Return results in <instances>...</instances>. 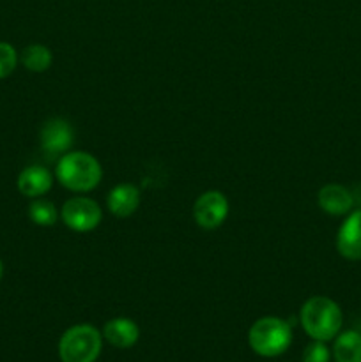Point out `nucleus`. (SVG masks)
Instances as JSON below:
<instances>
[{"label": "nucleus", "instance_id": "obj_1", "mask_svg": "<svg viewBox=\"0 0 361 362\" xmlns=\"http://www.w3.org/2000/svg\"><path fill=\"white\" fill-rule=\"evenodd\" d=\"M55 177L73 193H88L101 182L103 168L88 152H66L57 163Z\"/></svg>", "mask_w": 361, "mask_h": 362}, {"label": "nucleus", "instance_id": "obj_2", "mask_svg": "<svg viewBox=\"0 0 361 362\" xmlns=\"http://www.w3.org/2000/svg\"><path fill=\"white\" fill-rule=\"evenodd\" d=\"M299 318L304 332L317 341H329L335 338L343 324V315L338 304L322 296L308 299L301 308Z\"/></svg>", "mask_w": 361, "mask_h": 362}, {"label": "nucleus", "instance_id": "obj_3", "mask_svg": "<svg viewBox=\"0 0 361 362\" xmlns=\"http://www.w3.org/2000/svg\"><path fill=\"white\" fill-rule=\"evenodd\" d=\"M251 350L262 357L282 356L292 341V329L285 320L276 317L258 318L248 332Z\"/></svg>", "mask_w": 361, "mask_h": 362}, {"label": "nucleus", "instance_id": "obj_4", "mask_svg": "<svg viewBox=\"0 0 361 362\" xmlns=\"http://www.w3.org/2000/svg\"><path fill=\"white\" fill-rule=\"evenodd\" d=\"M103 336L88 324L67 329L59 343V356L62 362H96L101 354Z\"/></svg>", "mask_w": 361, "mask_h": 362}, {"label": "nucleus", "instance_id": "obj_5", "mask_svg": "<svg viewBox=\"0 0 361 362\" xmlns=\"http://www.w3.org/2000/svg\"><path fill=\"white\" fill-rule=\"evenodd\" d=\"M60 218L67 228L84 233L98 228L103 219V212L98 202H94L92 198L73 197L62 205Z\"/></svg>", "mask_w": 361, "mask_h": 362}, {"label": "nucleus", "instance_id": "obj_6", "mask_svg": "<svg viewBox=\"0 0 361 362\" xmlns=\"http://www.w3.org/2000/svg\"><path fill=\"white\" fill-rule=\"evenodd\" d=\"M229 216V200L222 191H205L193 205V218L204 230H216L225 223Z\"/></svg>", "mask_w": 361, "mask_h": 362}, {"label": "nucleus", "instance_id": "obj_7", "mask_svg": "<svg viewBox=\"0 0 361 362\" xmlns=\"http://www.w3.org/2000/svg\"><path fill=\"white\" fill-rule=\"evenodd\" d=\"M41 148L48 156H64L69 152L74 144V129L67 120L64 119H50L41 127L39 134Z\"/></svg>", "mask_w": 361, "mask_h": 362}, {"label": "nucleus", "instance_id": "obj_8", "mask_svg": "<svg viewBox=\"0 0 361 362\" xmlns=\"http://www.w3.org/2000/svg\"><path fill=\"white\" fill-rule=\"evenodd\" d=\"M336 250L347 260H361V211L350 212L349 218L340 226L336 235Z\"/></svg>", "mask_w": 361, "mask_h": 362}, {"label": "nucleus", "instance_id": "obj_9", "mask_svg": "<svg viewBox=\"0 0 361 362\" xmlns=\"http://www.w3.org/2000/svg\"><path fill=\"white\" fill-rule=\"evenodd\" d=\"M53 177L52 172L45 166L32 165L21 170L18 175V189L27 198H39L52 189Z\"/></svg>", "mask_w": 361, "mask_h": 362}, {"label": "nucleus", "instance_id": "obj_10", "mask_svg": "<svg viewBox=\"0 0 361 362\" xmlns=\"http://www.w3.org/2000/svg\"><path fill=\"white\" fill-rule=\"evenodd\" d=\"M106 205H108L110 212L117 218H130L131 214L137 212L138 205H140V191L130 182L117 184L110 191L108 198H106Z\"/></svg>", "mask_w": 361, "mask_h": 362}, {"label": "nucleus", "instance_id": "obj_11", "mask_svg": "<svg viewBox=\"0 0 361 362\" xmlns=\"http://www.w3.org/2000/svg\"><path fill=\"white\" fill-rule=\"evenodd\" d=\"M317 204L326 214L343 216L349 214L354 205V200L347 187L340 186V184H328V186H324L319 191Z\"/></svg>", "mask_w": 361, "mask_h": 362}, {"label": "nucleus", "instance_id": "obj_12", "mask_svg": "<svg viewBox=\"0 0 361 362\" xmlns=\"http://www.w3.org/2000/svg\"><path fill=\"white\" fill-rule=\"evenodd\" d=\"M138 336H140V329L131 318H113L106 322L103 329V338L115 349H131L138 341Z\"/></svg>", "mask_w": 361, "mask_h": 362}, {"label": "nucleus", "instance_id": "obj_13", "mask_svg": "<svg viewBox=\"0 0 361 362\" xmlns=\"http://www.w3.org/2000/svg\"><path fill=\"white\" fill-rule=\"evenodd\" d=\"M333 357L336 362H361V334L345 331L333 345Z\"/></svg>", "mask_w": 361, "mask_h": 362}, {"label": "nucleus", "instance_id": "obj_14", "mask_svg": "<svg viewBox=\"0 0 361 362\" xmlns=\"http://www.w3.org/2000/svg\"><path fill=\"white\" fill-rule=\"evenodd\" d=\"M52 52L45 45H30L21 53V62L32 73H45L52 66Z\"/></svg>", "mask_w": 361, "mask_h": 362}, {"label": "nucleus", "instance_id": "obj_15", "mask_svg": "<svg viewBox=\"0 0 361 362\" xmlns=\"http://www.w3.org/2000/svg\"><path fill=\"white\" fill-rule=\"evenodd\" d=\"M28 218L38 226H53L59 218L57 207L48 200H34L28 205Z\"/></svg>", "mask_w": 361, "mask_h": 362}, {"label": "nucleus", "instance_id": "obj_16", "mask_svg": "<svg viewBox=\"0 0 361 362\" xmlns=\"http://www.w3.org/2000/svg\"><path fill=\"white\" fill-rule=\"evenodd\" d=\"M18 64V53L9 42H0V80L7 78Z\"/></svg>", "mask_w": 361, "mask_h": 362}, {"label": "nucleus", "instance_id": "obj_17", "mask_svg": "<svg viewBox=\"0 0 361 362\" xmlns=\"http://www.w3.org/2000/svg\"><path fill=\"white\" fill-rule=\"evenodd\" d=\"M329 359H331V354H329L324 341L314 339V343H310L303 350V362H329Z\"/></svg>", "mask_w": 361, "mask_h": 362}, {"label": "nucleus", "instance_id": "obj_18", "mask_svg": "<svg viewBox=\"0 0 361 362\" xmlns=\"http://www.w3.org/2000/svg\"><path fill=\"white\" fill-rule=\"evenodd\" d=\"M2 274H4V265H2V260H0V279H2Z\"/></svg>", "mask_w": 361, "mask_h": 362}]
</instances>
